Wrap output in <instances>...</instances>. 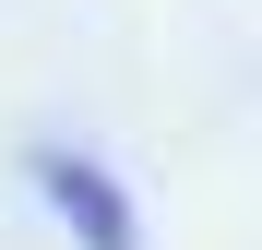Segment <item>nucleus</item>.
Instances as JSON below:
<instances>
[{"mask_svg":"<svg viewBox=\"0 0 262 250\" xmlns=\"http://www.w3.org/2000/svg\"><path fill=\"white\" fill-rule=\"evenodd\" d=\"M36 191H48V215L83 238V250H143V215H131L119 167L83 155V143H36Z\"/></svg>","mask_w":262,"mask_h":250,"instance_id":"nucleus-1","label":"nucleus"}]
</instances>
